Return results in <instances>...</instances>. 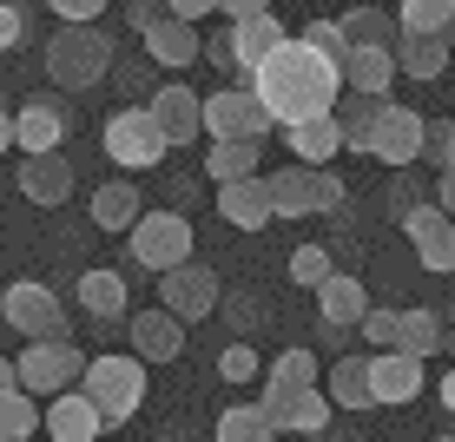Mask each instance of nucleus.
Masks as SVG:
<instances>
[{"instance_id":"1","label":"nucleus","mask_w":455,"mask_h":442,"mask_svg":"<svg viewBox=\"0 0 455 442\" xmlns=\"http://www.w3.org/2000/svg\"><path fill=\"white\" fill-rule=\"evenodd\" d=\"M251 92H258V106L271 113V125H297V119L331 113L343 80H337V67L323 53H310L297 34H284L258 67H251Z\"/></svg>"},{"instance_id":"2","label":"nucleus","mask_w":455,"mask_h":442,"mask_svg":"<svg viewBox=\"0 0 455 442\" xmlns=\"http://www.w3.org/2000/svg\"><path fill=\"white\" fill-rule=\"evenodd\" d=\"M73 390L100 409L106 430H119V422H132L139 409H146V363H139V357H119V350L86 357V363H80V383H73Z\"/></svg>"},{"instance_id":"3","label":"nucleus","mask_w":455,"mask_h":442,"mask_svg":"<svg viewBox=\"0 0 455 442\" xmlns=\"http://www.w3.org/2000/svg\"><path fill=\"white\" fill-rule=\"evenodd\" d=\"M113 73V40L100 34V20H60V34L46 40V80L60 92H86Z\"/></svg>"},{"instance_id":"4","label":"nucleus","mask_w":455,"mask_h":442,"mask_svg":"<svg viewBox=\"0 0 455 442\" xmlns=\"http://www.w3.org/2000/svg\"><path fill=\"white\" fill-rule=\"evenodd\" d=\"M271 192V218H331L343 205V179L331 165H284L264 179Z\"/></svg>"},{"instance_id":"5","label":"nucleus","mask_w":455,"mask_h":442,"mask_svg":"<svg viewBox=\"0 0 455 442\" xmlns=\"http://www.w3.org/2000/svg\"><path fill=\"white\" fill-rule=\"evenodd\" d=\"M0 324H13L27 343H53V337H73V317L46 284H0Z\"/></svg>"},{"instance_id":"6","label":"nucleus","mask_w":455,"mask_h":442,"mask_svg":"<svg viewBox=\"0 0 455 442\" xmlns=\"http://www.w3.org/2000/svg\"><path fill=\"white\" fill-rule=\"evenodd\" d=\"M13 363V390H27V397H60V390H73L80 383V343L73 337H53V343H27L20 357H7Z\"/></svg>"},{"instance_id":"7","label":"nucleus","mask_w":455,"mask_h":442,"mask_svg":"<svg viewBox=\"0 0 455 442\" xmlns=\"http://www.w3.org/2000/svg\"><path fill=\"white\" fill-rule=\"evenodd\" d=\"M125 251L139 271H172L192 258V225H185V212H139L125 225Z\"/></svg>"},{"instance_id":"8","label":"nucleus","mask_w":455,"mask_h":442,"mask_svg":"<svg viewBox=\"0 0 455 442\" xmlns=\"http://www.w3.org/2000/svg\"><path fill=\"white\" fill-rule=\"evenodd\" d=\"M100 146H106V159H113L119 172H152L165 159V139H159V125H152L146 106H119L113 119H106V133H100Z\"/></svg>"},{"instance_id":"9","label":"nucleus","mask_w":455,"mask_h":442,"mask_svg":"<svg viewBox=\"0 0 455 442\" xmlns=\"http://www.w3.org/2000/svg\"><path fill=\"white\" fill-rule=\"evenodd\" d=\"M218 297H225V284H218V271H212V264H198V258H185V264H172V271H159V310H172L179 324L218 317Z\"/></svg>"},{"instance_id":"10","label":"nucleus","mask_w":455,"mask_h":442,"mask_svg":"<svg viewBox=\"0 0 455 442\" xmlns=\"http://www.w3.org/2000/svg\"><path fill=\"white\" fill-rule=\"evenodd\" d=\"M363 152H370V159H383L389 172H410L422 159V113H416V106L383 100V106H376V119H370Z\"/></svg>"},{"instance_id":"11","label":"nucleus","mask_w":455,"mask_h":442,"mask_svg":"<svg viewBox=\"0 0 455 442\" xmlns=\"http://www.w3.org/2000/svg\"><path fill=\"white\" fill-rule=\"evenodd\" d=\"M198 125H205L212 139H258L271 133V113L258 106V92L251 86H218L212 100H198Z\"/></svg>"},{"instance_id":"12","label":"nucleus","mask_w":455,"mask_h":442,"mask_svg":"<svg viewBox=\"0 0 455 442\" xmlns=\"http://www.w3.org/2000/svg\"><path fill=\"white\" fill-rule=\"evenodd\" d=\"M258 409L271 416V430L277 436H323L331 430V397H323L317 383L310 390H284V383H264V397H258Z\"/></svg>"},{"instance_id":"13","label":"nucleus","mask_w":455,"mask_h":442,"mask_svg":"<svg viewBox=\"0 0 455 442\" xmlns=\"http://www.w3.org/2000/svg\"><path fill=\"white\" fill-rule=\"evenodd\" d=\"M363 376H370V403H376V409H410V403L422 397V357L370 350V357H363Z\"/></svg>"},{"instance_id":"14","label":"nucleus","mask_w":455,"mask_h":442,"mask_svg":"<svg viewBox=\"0 0 455 442\" xmlns=\"http://www.w3.org/2000/svg\"><path fill=\"white\" fill-rule=\"evenodd\" d=\"M284 40V20L277 13H251V20H231V34L218 40V46H205V53L218 60V67H238V73H251L271 46Z\"/></svg>"},{"instance_id":"15","label":"nucleus","mask_w":455,"mask_h":442,"mask_svg":"<svg viewBox=\"0 0 455 442\" xmlns=\"http://www.w3.org/2000/svg\"><path fill=\"white\" fill-rule=\"evenodd\" d=\"M403 231H410V245H416V264H422V271H449V264H455V225H449L443 205L422 198L416 212L403 218Z\"/></svg>"},{"instance_id":"16","label":"nucleus","mask_w":455,"mask_h":442,"mask_svg":"<svg viewBox=\"0 0 455 442\" xmlns=\"http://www.w3.org/2000/svg\"><path fill=\"white\" fill-rule=\"evenodd\" d=\"M20 198L27 205H67L73 198V165L67 152H20Z\"/></svg>"},{"instance_id":"17","label":"nucleus","mask_w":455,"mask_h":442,"mask_svg":"<svg viewBox=\"0 0 455 442\" xmlns=\"http://www.w3.org/2000/svg\"><path fill=\"white\" fill-rule=\"evenodd\" d=\"M389 350H403V357H443L449 350V324H443V304H410V310H396V337H389Z\"/></svg>"},{"instance_id":"18","label":"nucleus","mask_w":455,"mask_h":442,"mask_svg":"<svg viewBox=\"0 0 455 442\" xmlns=\"http://www.w3.org/2000/svg\"><path fill=\"white\" fill-rule=\"evenodd\" d=\"M125 337H132V357L146 363V370H152V363H172V357L185 350V324L172 317V310H159V304L139 310V317L125 324Z\"/></svg>"},{"instance_id":"19","label":"nucleus","mask_w":455,"mask_h":442,"mask_svg":"<svg viewBox=\"0 0 455 442\" xmlns=\"http://www.w3.org/2000/svg\"><path fill=\"white\" fill-rule=\"evenodd\" d=\"M218 218H225V225H238V231L277 225V218H271V192H264L258 172H244V179H225V185H218Z\"/></svg>"},{"instance_id":"20","label":"nucleus","mask_w":455,"mask_h":442,"mask_svg":"<svg viewBox=\"0 0 455 442\" xmlns=\"http://www.w3.org/2000/svg\"><path fill=\"white\" fill-rule=\"evenodd\" d=\"M146 113H152V125H159V139L165 146H192L205 125H198V92L192 86H159L146 100Z\"/></svg>"},{"instance_id":"21","label":"nucleus","mask_w":455,"mask_h":442,"mask_svg":"<svg viewBox=\"0 0 455 442\" xmlns=\"http://www.w3.org/2000/svg\"><path fill=\"white\" fill-rule=\"evenodd\" d=\"M13 119V152H60V139H67V106L60 100H27Z\"/></svg>"},{"instance_id":"22","label":"nucleus","mask_w":455,"mask_h":442,"mask_svg":"<svg viewBox=\"0 0 455 442\" xmlns=\"http://www.w3.org/2000/svg\"><path fill=\"white\" fill-rule=\"evenodd\" d=\"M46 442H100V409H92L80 390H60V397H46V416H40Z\"/></svg>"},{"instance_id":"23","label":"nucleus","mask_w":455,"mask_h":442,"mask_svg":"<svg viewBox=\"0 0 455 442\" xmlns=\"http://www.w3.org/2000/svg\"><path fill=\"white\" fill-rule=\"evenodd\" d=\"M139 40H146V60H159V67H192L198 53H205V40H198L192 20H172V13H159L152 27H139Z\"/></svg>"},{"instance_id":"24","label":"nucleus","mask_w":455,"mask_h":442,"mask_svg":"<svg viewBox=\"0 0 455 442\" xmlns=\"http://www.w3.org/2000/svg\"><path fill=\"white\" fill-rule=\"evenodd\" d=\"M389 60H396V80H443L449 73V34H396Z\"/></svg>"},{"instance_id":"25","label":"nucleus","mask_w":455,"mask_h":442,"mask_svg":"<svg viewBox=\"0 0 455 442\" xmlns=\"http://www.w3.org/2000/svg\"><path fill=\"white\" fill-rule=\"evenodd\" d=\"M343 92H370V100H383L389 86H396V60H389V46H350L337 67Z\"/></svg>"},{"instance_id":"26","label":"nucleus","mask_w":455,"mask_h":442,"mask_svg":"<svg viewBox=\"0 0 455 442\" xmlns=\"http://www.w3.org/2000/svg\"><path fill=\"white\" fill-rule=\"evenodd\" d=\"M277 133H284V152H297L291 165H331L337 152H343L337 119H331V113H317V119H297V125H277Z\"/></svg>"},{"instance_id":"27","label":"nucleus","mask_w":455,"mask_h":442,"mask_svg":"<svg viewBox=\"0 0 455 442\" xmlns=\"http://www.w3.org/2000/svg\"><path fill=\"white\" fill-rule=\"evenodd\" d=\"M363 310H370V291H363L350 271H331V277L317 284V317H323V324L356 330V317H363Z\"/></svg>"},{"instance_id":"28","label":"nucleus","mask_w":455,"mask_h":442,"mask_svg":"<svg viewBox=\"0 0 455 442\" xmlns=\"http://www.w3.org/2000/svg\"><path fill=\"white\" fill-rule=\"evenodd\" d=\"M80 310L92 324H119L125 317V277L119 271H86L80 277Z\"/></svg>"},{"instance_id":"29","label":"nucleus","mask_w":455,"mask_h":442,"mask_svg":"<svg viewBox=\"0 0 455 442\" xmlns=\"http://www.w3.org/2000/svg\"><path fill=\"white\" fill-rule=\"evenodd\" d=\"M139 212H146V198H139V185H125V179H106L100 192H92V225L100 231H125Z\"/></svg>"},{"instance_id":"30","label":"nucleus","mask_w":455,"mask_h":442,"mask_svg":"<svg viewBox=\"0 0 455 442\" xmlns=\"http://www.w3.org/2000/svg\"><path fill=\"white\" fill-rule=\"evenodd\" d=\"M323 397H331V409H376L370 403V376H363V357H337L331 363V383H323Z\"/></svg>"},{"instance_id":"31","label":"nucleus","mask_w":455,"mask_h":442,"mask_svg":"<svg viewBox=\"0 0 455 442\" xmlns=\"http://www.w3.org/2000/svg\"><path fill=\"white\" fill-rule=\"evenodd\" d=\"M337 34L343 46H396V13H383V7H350L337 20Z\"/></svg>"},{"instance_id":"32","label":"nucleus","mask_w":455,"mask_h":442,"mask_svg":"<svg viewBox=\"0 0 455 442\" xmlns=\"http://www.w3.org/2000/svg\"><path fill=\"white\" fill-rule=\"evenodd\" d=\"M212 442H277V430H271V416H264L258 403H231V409H218Z\"/></svg>"},{"instance_id":"33","label":"nucleus","mask_w":455,"mask_h":442,"mask_svg":"<svg viewBox=\"0 0 455 442\" xmlns=\"http://www.w3.org/2000/svg\"><path fill=\"white\" fill-rule=\"evenodd\" d=\"M40 436V403L27 390H0V442H34Z\"/></svg>"},{"instance_id":"34","label":"nucleus","mask_w":455,"mask_h":442,"mask_svg":"<svg viewBox=\"0 0 455 442\" xmlns=\"http://www.w3.org/2000/svg\"><path fill=\"white\" fill-rule=\"evenodd\" d=\"M205 172H212L218 185H225V179H244V172H258V139H212Z\"/></svg>"},{"instance_id":"35","label":"nucleus","mask_w":455,"mask_h":442,"mask_svg":"<svg viewBox=\"0 0 455 442\" xmlns=\"http://www.w3.org/2000/svg\"><path fill=\"white\" fill-rule=\"evenodd\" d=\"M455 0H403L396 7V34H449Z\"/></svg>"},{"instance_id":"36","label":"nucleus","mask_w":455,"mask_h":442,"mask_svg":"<svg viewBox=\"0 0 455 442\" xmlns=\"http://www.w3.org/2000/svg\"><path fill=\"white\" fill-rule=\"evenodd\" d=\"M264 383H284V390H310L317 383V357L304 350V343H291V350H277L264 363Z\"/></svg>"},{"instance_id":"37","label":"nucleus","mask_w":455,"mask_h":442,"mask_svg":"<svg viewBox=\"0 0 455 442\" xmlns=\"http://www.w3.org/2000/svg\"><path fill=\"white\" fill-rule=\"evenodd\" d=\"M284 271H291V284H304V291H317V284H323V277H331V271H337V264H331V251H323V245H297V251H291V264H284Z\"/></svg>"},{"instance_id":"38","label":"nucleus","mask_w":455,"mask_h":442,"mask_svg":"<svg viewBox=\"0 0 455 442\" xmlns=\"http://www.w3.org/2000/svg\"><path fill=\"white\" fill-rule=\"evenodd\" d=\"M422 159H429L435 172L455 165V125L449 119H422Z\"/></svg>"},{"instance_id":"39","label":"nucleus","mask_w":455,"mask_h":442,"mask_svg":"<svg viewBox=\"0 0 455 442\" xmlns=\"http://www.w3.org/2000/svg\"><path fill=\"white\" fill-rule=\"evenodd\" d=\"M218 376H225V383H251V376H264V357L238 337V343H225V357H218Z\"/></svg>"},{"instance_id":"40","label":"nucleus","mask_w":455,"mask_h":442,"mask_svg":"<svg viewBox=\"0 0 455 442\" xmlns=\"http://www.w3.org/2000/svg\"><path fill=\"white\" fill-rule=\"evenodd\" d=\"M297 40H304L310 53H323L331 67H343V53H350V46H343V34H337V20H310L304 34H297Z\"/></svg>"},{"instance_id":"41","label":"nucleus","mask_w":455,"mask_h":442,"mask_svg":"<svg viewBox=\"0 0 455 442\" xmlns=\"http://www.w3.org/2000/svg\"><path fill=\"white\" fill-rule=\"evenodd\" d=\"M422 198H429V192H422L416 179H403V172H396V185H389V192H383V212H389V218H396V225H403V218H410V212H416Z\"/></svg>"},{"instance_id":"42","label":"nucleus","mask_w":455,"mask_h":442,"mask_svg":"<svg viewBox=\"0 0 455 442\" xmlns=\"http://www.w3.org/2000/svg\"><path fill=\"white\" fill-rule=\"evenodd\" d=\"M356 330H363V343L370 350H389V337H396V310H363V317H356Z\"/></svg>"},{"instance_id":"43","label":"nucleus","mask_w":455,"mask_h":442,"mask_svg":"<svg viewBox=\"0 0 455 442\" xmlns=\"http://www.w3.org/2000/svg\"><path fill=\"white\" fill-rule=\"evenodd\" d=\"M218 310H225L238 330H258L264 324V297H251V291H238V297H218Z\"/></svg>"},{"instance_id":"44","label":"nucleus","mask_w":455,"mask_h":442,"mask_svg":"<svg viewBox=\"0 0 455 442\" xmlns=\"http://www.w3.org/2000/svg\"><path fill=\"white\" fill-rule=\"evenodd\" d=\"M20 40H27V13H20V0H0V53H13Z\"/></svg>"},{"instance_id":"45","label":"nucleus","mask_w":455,"mask_h":442,"mask_svg":"<svg viewBox=\"0 0 455 442\" xmlns=\"http://www.w3.org/2000/svg\"><path fill=\"white\" fill-rule=\"evenodd\" d=\"M46 7H53L60 20H100V13H106V0H46Z\"/></svg>"},{"instance_id":"46","label":"nucleus","mask_w":455,"mask_h":442,"mask_svg":"<svg viewBox=\"0 0 455 442\" xmlns=\"http://www.w3.org/2000/svg\"><path fill=\"white\" fill-rule=\"evenodd\" d=\"M159 7L172 13V20H192V27H198L205 13H218V0H159Z\"/></svg>"},{"instance_id":"47","label":"nucleus","mask_w":455,"mask_h":442,"mask_svg":"<svg viewBox=\"0 0 455 442\" xmlns=\"http://www.w3.org/2000/svg\"><path fill=\"white\" fill-rule=\"evenodd\" d=\"M159 0H125V20H132V27H152V20H159Z\"/></svg>"},{"instance_id":"48","label":"nucleus","mask_w":455,"mask_h":442,"mask_svg":"<svg viewBox=\"0 0 455 442\" xmlns=\"http://www.w3.org/2000/svg\"><path fill=\"white\" fill-rule=\"evenodd\" d=\"M218 13H231V20H251V13H271V0H218Z\"/></svg>"},{"instance_id":"49","label":"nucleus","mask_w":455,"mask_h":442,"mask_svg":"<svg viewBox=\"0 0 455 442\" xmlns=\"http://www.w3.org/2000/svg\"><path fill=\"white\" fill-rule=\"evenodd\" d=\"M0 152H13V119H7V106H0Z\"/></svg>"},{"instance_id":"50","label":"nucleus","mask_w":455,"mask_h":442,"mask_svg":"<svg viewBox=\"0 0 455 442\" xmlns=\"http://www.w3.org/2000/svg\"><path fill=\"white\" fill-rule=\"evenodd\" d=\"M165 442H185V436H165Z\"/></svg>"},{"instance_id":"51","label":"nucleus","mask_w":455,"mask_h":442,"mask_svg":"<svg viewBox=\"0 0 455 442\" xmlns=\"http://www.w3.org/2000/svg\"><path fill=\"white\" fill-rule=\"evenodd\" d=\"M435 442H449V436H435Z\"/></svg>"}]
</instances>
